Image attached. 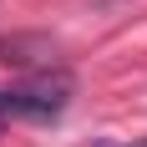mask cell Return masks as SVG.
Instances as JSON below:
<instances>
[{
    "label": "cell",
    "instance_id": "1",
    "mask_svg": "<svg viewBox=\"0 0 147 147\" xmlns=\"http://www.w3.org/2000/svg\"><path fill=\"white\" fill-rule=\"evenodd\" d=\"M71 71H41L30 76V81H20V86L0 91V117H20V122H51L56 112H66V102H71Z\"/></svg>",
    "mask_w": 147,
    "mask_h": 147
}]
</instances>
